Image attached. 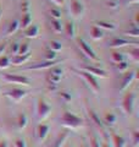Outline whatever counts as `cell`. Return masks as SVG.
<instances>
[{
    "mask_svg": "<svg viewBox=\"0 0 139 147\" xmlns=\"http://www.w3.org/2000/svg\"><path fill=\"white\" fill-rule=\"evenodd\" d=\"M123 34L124 36H128V37H133V38H138V37H139V28H138V26L134 25L131 30L124 31Z\"/></svg>",
    "mask_w": 139,
    "mask_h": 147,
    "instance_id": "26",
    "label": "cell"
},
{
    "mask_svg": "<svg viewBox=\"0 0 139 147\" xmlns=\"http://www.w3.org/2000/svg\"><path fill=\"white\" fill-rule=\"evenodd\" d=\"M4 80L9 84H15V85H22V86H31V80L26 76L21 75H13V74H5L3 76Z\"/></svg>",
    "mask_w": 139,
    "mask_h": 147,
    "instance_id": "7",
    "label": "cell"
},
{
    "mask_svg": "<svg viewBox=\"0 0 139 147\" xmlns=\"http://www.w3.org/2000/svg\"><path fill=\"white\" fill-rule=\"evenodd\" d=\"M49 1L53 3L54 5H56V6H62L65 4V0H49Z\"/></svg>",
    "mask_w": 139,
    "mask_h": 147,
    "instance_id": "43",
    "label": "cell"
},
{
    "mask_svg": "<svg viewBox=\"0 0 139 147\" xmlns=\"http://www.w3.org/2000/svg\"><path fill=\"white\" fill-rule=\"evenodd\" d=\"M16 124H17V127L20 129V130H23V129L27 126V124H28V118H27V115L25 113H21L20 115L17 117Z\"/></svg>",
    "mask_w": 139,
    "mask_h": 147,
    "instance_id": "19",
    "label": "cell"
},
{
    "mask_svg": "<svg viewBox=\"0 0 139 147\" xmlns=\"http://www.w3.org/2000/svg\"><path fill=\"white\" fill-rule=\"evenodd\" d=\"M82 70L89 72L90 75L95 76V77H100V79H106V77H108V74H106V72L103 70V69L96 67V66H92V65L88 66V65H86V66L82 67Z\"/></svg>",
    "mask_w": 139,
    "mask_h": 147,
    "instance_id": "10",
    "label": "cell"
},
{
    "mask_svg": "<svg viewBox=\"0 0 139 147\" xmlns=\"http://www.w3.org/2000/svg\"><path fill=\"white\" fill-rule=\"evenodd\" d=\"M51 28H53L54 32L60 33V32L62 31V22H61V20H53L51 18Z\"/></svg>",
    "mask_w": 139,
    "mask_h": 147,
    "instance_id": "30",
    "label": "cell"
},
{
    "mask_svg": "<svg viewBox=\"0 0 139 147\" xmlns=\"http://www.w3.org/2000/svg\"><path fill=\"white\" fill-rule=\"evenodd\" d=\"M88 115H89V119L95 124L96 126H99L100 129H105V124L101 121V119H100V117L98 115L96 112H94L93 109H88Z\"/></svg>",
    "mask_w": 139,
    "mask_h": 147,
    "instance_id": "15",
    "label": "cell"
},
{
    "mask_svg": "<svg viewBox=\"0 0 139 147\" xmlns=\"http://www.w3.org/2000/svg\"><path fill=\"white\" fill-rule=\"evenodd\" d=\"M67 147H68V146H67Z\"/></svg>",
    "mask_w": 139,
    "mask_h": 147,
    "instance_id": "51",
    "label": "cell"
},
{
    "mask_svg": "<svg viewBox=\"0 0 139 147\" xmlns=\"http://www.w3.org/2000/svg\"><path fill=\"white\" fill-rule=\"evenodd\" d=\"M45 60L46 61H54L55 59H56V57H57V54H56V52H54V50H46L45 52Z\"/></svg>",
    "mask_w": 139,
    "mask_h": 147,
    "instance_id": "34",
    "label": "cell"
},
{
    "mask_svg": "<svg viewBox=\"0 0 139 147\" xmlns=\"http://www.w3.org/2000/svg\"><path fill=\"white\" fill-rule=\"evenodd\" d=\"M0 18H1V11H0Z\"/></svg>",
    "mask_w": 139,
    "mask_h": 147,
    "instance_id": "50",
    "label": "cell"
},
{
    "mask_svg": "<svg viewBox=\"0 0 139 147\" xmlns=\"http://www.w3.org/2000/svg\"><path fill=\"white\" fill-rule=\"evenodd\" d=\"M136 77H137V71H129V72L124 74L122 82H121V86H120V91L127 90L128 87L133 84V81L136 80Z\"/></svg>",
    "mask_w": 139,
    "mask_h": 147,
    "instance_id": "9",
    "label": "cell"
},
{
    "mask_svg": "<svg viewBox=\"0 0 139 147\" xmlns=\"http://www.w3.org/2000/svg\"><path fill=\"white\" fill-rule=\"evenodd\" d=\"M90 37H92V38L94 39V40L101 39V38L104 37V32L101 31L99 27H96V26L94 25V26H93L92 28H90Z\"/></svg>",
    "mask_w": 139,
    "mask_h": 147,
    "instance_id": "20",
    "label": "cell"
},
{
    "mask_svg": "<svg viewBox=\"0 0 139 147\" xmlns=\"http://www.w3.org/2000/svg\"><path fill=\"white\" fill-rule=\"evenodd\" d=\"M136 24H139V13H136Z\"/></svg>",
    "mask_w": 139,
    "mask_h": 147,
    "instance_id": "47",
    "label": "cell"
},
{
    "mask_svg": "<svg viewBox=\"0 0 139 147\" xmlns=\"http://www.w3.org/2000/svg\"><path fill=\"white\" fill-rule=\"evenodd\" d=\"M75 71L77 72L78 76H82V77H83V80H84L87 84L89 85V87H90V88L94 91V92H99V91H100V85L98 84V80H96L95 76L90 75L89 72L82 70V69H81V70H75Z\"/></svg>",
    "mask_w": 139,
    "mask_h": 147,
    "instance_id": "4",
    "label": "cell"
},
{
    "mask_svg": "<svg viewBox=\"0 0 139 147\" xmlns=\"http://www.w3.org/2000/svg\"><path fill=\"white\" fill-rule=\"evenodd\" d=\"M27 94H28V92L26 90H22V88H12L4 93V96L7 97L13 103H20L23 98L27 97Z\"/></svg>",
    "mask_w": 139,
    "mask_h": 147,
    "instance_id": "6",
    "label": "cell"
},
{
    "mask_svg": "<svg viewBox=\"0 0 139 147\" xmlns=\"http://www.w3.org/2000/svg\"><path fill=\"white\" fill-rule=\"evenodd\" d=\"M18 28H20V21H18V20H13L11 24L7 26L6 36H11V34H13V33H16Z\"/></svg>",
    "mask_w": 139,
    "mask_h": 147,
    "instance_id": "21",
    "label": "cell"
},
{
    "mask_svg": "<svg viewBox=\"0 0 139 147\" xmlns=\"http://www.w3.org/2000/svg\"><path fill=\"white\" fill-rule=\"evenodd\" d=\"M10 65H11L10 58L6 57V55H1V57H0V69L4 70V69L10 67Z\"/></svg>",
    "mask_w": 139,
    "mask_h": 147,
    "instance_id": "28",
    "label": "cell"
},
{
    "mask_svg": "<svg viewBox=\"0 0 139 147\" xmlns=\"http://www.w3.org/2000/svg\"><path fill=\"white\" fill-rule=\"evenodd\" d=\"M112 144L114 147H126V140L122 136L112 134Z\"/></svg>",
    "mask_w": 139,
    "mask_h": 147,
    "instance_id": "22",
    "label": "cell"
},
{
    "mask_svg": "<svg viewBox=\"0 0 139 147\" xmlns=\"http://www.w3.org/2000/svg\"><path fill=\"white\" fill-rule=\"evenodd\" d=\"M82 147H89V146H88V144H84V145H83Z\"/></svg>",
    "mask_w": 139,
    "mask_h": 147,
    "instance_id": "49",
    "label": "cell"
},
{
    "mask_svg": "<svg viewBox=\"0 0 139 147\" xmlns=\"http://www.w3.org/2000/svg\"><path fill=\"white\" fill-rule=\"evenodd\" d=\"M116 65V69L120 71V72H124V71H127L128 70V67H129V64L127 60H124V61H120V63H116L115 64Z\"/></svg>",
    "mask_w": 139,
    "mask_h": 147,
    "instance_id": "33",
    "label": "cell"
},
{
    "mask_svg": "<svg viewBox=\"0 0 139 147\" xmlns=\"http://www.w3.org/2000/svg\"><path fill=\"white\" fill-rule=\"evenodd\" d=\"M134 103H136V94L133 92H128V93L124 94L122 99V109L124 114L131 115L134 110Z\"/></svg>",
    "mask_w": 139,
    "mask_h": 147,
    "instance_id": "5",
    "label": "cell"
},
{
    "mask_svg": "<svg viewBox=\"0 0 139 147\" xmlns=\"http://www.w3.org/2000/svg\"><path fill=\"white\" fill-rule=\"evenodd\" d=\"M18 47H20V44H18L17 42H15V43L11 44V54H12V55H17V53H18Z\"/></svg>",
    "mask_w": 139,
    "mask_h": 147,
    "instance_id": "40",
    "label": "cell"
},
{
    "mask_svg": "<svg viewBox=\"0 0 139 147\" xmlns=\"http://www.w3.org/2000/svg\"><path fill=\"white\" fill-rule=\"evenodd\" d=\"M138 45V42H132V40H128V39H124V38H114L111 42L109 43L110 48H121V47H126V45Z\"/></svg>",
    "mask_w": 139,
    "mask_h": 147,
    "instance_id": "11",
    "label": "cell"
},
{
    "mask_svg": "<svg viewBox=\"0 0 139 147\" xmlns=\"http://www.w3.org/2000/svg\"><path fill=\"white\" fill-rule=\"evenodd\" d=\"M111 59H112V61L116 64V63L126 60V55H124L123 53H120V52H114L112 55H111Z\"/></svg>",
    "mask_w": 139,
    "mask_h": 147,
    "instance_id": "29",
    "label": "cell"
},
{
    "mask_svg": "<svg viewBox=\"0 0 139 147\" xmlns=\"http://www.w3.org/2000/svg\"><path fill=\"white\" fill-rule=\"evenodd\" d=\"M21 9H22V11H23V13H26V12H31V4H29V1H23L22 4H21Z\"/></svg>",
    "mask_w": 139,
    "mask_h": 147,
    "instance_id": "37",
    "label": "cell"
},
{
    "mask_svg": "<svg viewBox=\"0 0 139 147\" xmlns=\"http://www.w3.org/2000/svg\"><path fill=\"white\" fill-rule=\"evenodd\" d=\"M48 45H49V49L50 50H54V52H60V50L62 49V44H61V42H59V40H56V39H51L50 42L48 43Z\"/></svg>",
    "mask_w": 139,
    "mask_h": 147,
    "instance_id": "25",
    "label": "cell"
},
{
    "mask_svg": "<svg viewBox=\"0 0 139 147\" xmlns=\"http://www.w3.org/2000/svg\"><path fill=\"white\" fill-rule=\"evenodd\" d=\"M116 114L115 113H108L104 118V123L105 125H114V124L116 123Z\"/></svg>",
    "mask_w": 139,
    "mask_h": 147,
    "instance_id": "27",
    "label": "cell"
},
{
    "mask_svg": "<svg viewBox=\"0 0 139 147\" xmlns=\"http://www.w3.org/2000/svg\"><path fill=\"white\" fill-rule=\"evenodd\" d=\"M96 27H99L100 30H108V31H114L116 30V25L111 24V22H106V21H96L94 24Z\"/></svg>",
    "mask_w": 139,
    "mask_h": 147,
    "instance_id": "18",
    "label": "cell"
},
{
    "mask_svg": "<svg viewBox=\"0 0 139 147\" xmlns=\"http://www.w3.org/2000/svg\"><path fill=\"white\" fill-rule=\"evenodd\" d=\"M49 130H50V127L46 124H39L37 126V139H38L39 142H43L46 139V136L49 134Z\"/></svg>",
    "mask_w": 139,
    "mask_h": 147,
    "instance_id": "13",
    "label": "cell"
},
{
    "mask_svg": "<svg viewBox=\"0 0 139 147\" xmlns=\"http://www.w3.org/2000/svg\"><path fill=\"white\" fill-rule=\"evenodd\" d=\"M49 75H54V76H59V77H62L63 75V70L60 66H53L50 67V71H49Z\"/></svg>",
    "mask_w": 139,
    "mask_h": 147,
    "instance_id": "32",
    "label": "cell"
},
{
    "mask_svg": "<svg viewBox=\"0 0 139 147\" xmlns=\"http://www.w3.org/2000/svg\"><path fill=\"white\" fill-rule=\"evenodd\" d=\"M29 25H32V15H31V12H26V13H23L22 21L20 22V27L27 28Z\"/></svg>",
    "mask_w": 139,
    "mask_h": 147,
    "instance_id": "23",
    "label": "cell"
},
{
    "mask_svg": "<svg viewBox=\"0 0 139 147\" xmlns=\"http://www.w3.org/2000/svg\"><path fill=\"white\" fill-rule=\"evenodd\" d=\"M60 121H61L62 126L67 127V129H71V130H77V129L83 126V119L81 117L76 115L75 113L68 112V110H66V112L62 114Z\"/></svg>",
    "mask_w": 139,
    "mask_h": 147,
    "instance_id": "1",
    "label": "cell"
},
{
    "mask_svg": "<svg viewBox=\"0 0 139 147\" xmlns=\"http://www.w3.org/2000/svg\"><path fill=\"white\" fill-rule=\"evenodd\" d=\"M68 139V132H62L61 135H59L57 136V139L55 140V144H54V146L53 147H62V145L66 142V140Z\"/></svg>",
    "mask_w": 139,
    "mask_h": 147,
    "instance_id": "24",
    "label": "cell"
},
{
    "mask_svg": "<svg viewBox=\"0 0 139 147\" xmlns=\"http://www.w3.org/2000/svg\"><path fill=\"white\" fill-rule=\"evenodd\" d=\"M15 147H27V142L25 139H16L15 140Z\"/></svg>",
    "mask_w": 139,
    "mask_h": 147,
    "instance_id": "39",
    "label": "cell"
},
{
    "mask_svg": "<svg viewBox=\"0 0 139 147\" xmlns=\"http://www.w3.org/2000/svg\"><path fill=\"white\" fill-rule=\"evenodd\" d=\"M39 34V27L37 25H29L27 28H25V36L27 38H37Z\"/></svg>",
    "mask_w": 139,
    "mask_h": 147,
    "instance_id": "16",
    "label": "cell"
},
{
    "mask_svg": "<svg viewBox=\"0 0 139 147\" xmlns=\"http://www.w3.org/2000/svg\"><path fill=\"white\" fill-rule=\"evenodd\" d=\"M103 147H111V146H110L109 144H104V145H103Z\"/></svg>",
    "mask_w": 139,
    "mask_h": 147,
    "instance_id": "48",
    "label": "cell"
},
{
    "mask_svg": "<svg viewBox=\"0 0 139 147\" xmlns=\"http://www.w3.org/2000/svg\"><path fill=\"white\" fill-rule=\"evenodd\" d=\"M132 55V58L134 59V61L136 63H138L139 61V49H138V47H136L133 50H131V53H129Z\"/></svg>",
    "mask_w": 139,
    "mask_h": 147,
    "instance_id": "38",
    "label": "cell"
},
{
    "mask_svg": "<svg viewBox=\"0 0 139 147\" xmlns=\"http://www.w3.org/2000/svg\"><path fill=\"white\" fill-rule=\"evenodd\" d=\"M49 15L53 20H61V11L57 7H53L49 10Z\"/></svg>",
    "mask_w": 139,
    "mask_h": 147,
    "instance_id": "31",
    "label": "cell"
},
{
    "mask_svg": "<svg viewBox=\"0 0 139 147\" xmlns=\"http://www.w3.org/2000/svg\"><path fill=\"white\" fill-rule=\"evenodd\" d=\"M70 10H71V13L73 17L78 18L84 13L86 9H84V5H83L80 0H71V3H70Z\"/></svg>",
    "mask_w": 139,
    "mask_h": 147,
    "instance_id": "8",
    "label": "cell"
},
{
    "mask_svg": "<svg viewBox=\"0 0 139 147\" xmlns=\"http://www.w3.org/2000/svg\"><path fill=\"white\" fill-rule=\"evenodd\" d=\"M60 97H61L65 102H70V100H71V94H70L68 92H61V93H60Z\"/></svg>",
    "mask_w": 139,
    "mask_h": 147,
    "instance_id": "41",
    "label": "cell"
},
{
    "mask_svg": "<svg viewBox=\"0 0 139 147\" xmlns=\"http://www.w3.org/2000/svg\"><path fill=\"white\" fill-rule=\"evenodd\" d=\"M61 61H43V63H37L34 65H31L28 67H26L25 70H43V69H50L53 66H56L57 64H60Z\"/></svg>",
    "mask_w": 139,
    "mask_h": 147,
    "instance_id": "12",
    "label": "cell"
},
{
    "mask_svg": "<svg viewBox=\"0 0 139 147\" xmlns=\"http://www.w3.org/2000/svg\"><path fill=\"white\" fill-rule=\"evenodd\" d=\"M132 140H133L134 147H138V146H139V131L134 130V131L132 132Z\"/></svg>",
    "mask_w": 139,
    "mask_h": 147,
    "instance_id": "36",
    "label": "cell"
},
{
    "mask_svg": "<svg viewBox=\"0 0 139 147\" xmlns=\"http://www.w3.org/2000/svg\"><path fill=\"white\" fill-rule=\"evenodd\" d=\"M90 147H101V144L99 142V140L96 137H93L90 141Z\"/></svg>",
    "mask_w": 139,
    "mask_h": 147,
    "instance_id": "42",
    "label": "cell"
},
{
    "mask_svg": "<svg viewBox=\"0 0 139 147\" xmlns=\"http://www.w3.org/2000/svg\"><path fill=\"white\" fill-rule=\"evenodd\" d=\"M51 105L46 103L43 98L38 99V102H37V117H38L39 120H44V119L48 118L51 113Z\"/></svg>",
    "mask_w": 139,
    "mask_h": 147,
    "instance_id": "3",
    "label": "cell"
},
{
    "mask_svg": "<svg viewBox=\"0 0 139 147\" xmlns=\"http://www.w3.org/2000/svg\"><path fill=\"white\" fill-rule=\"evenodd\" d=\"M27 53H29V44L28 43H22V44H20L17 55H23V54H27Z\"/></svg>",
    "mask_w": 139,
    "mask_h": 147,
    "instance_id": "35",
    "label": "cell"
},
{
    "mask_svg": "<svg viewBox=\"0 0 139 147\" xmlns=\"http://www.w3.org/2000/svg\"><path fill=\"white\" fill-rule=\"evenodd\" d=\"M5 49H6V44H5V43H1V44H0V57H1V55L4 54Z\"/></svg>",
    "mask_w": 139,
    "mask_h": 147,
    "instance_id": "44",
    "label": "cell"
},
{
    "mask_svg": "<svg viewBox=\"0 0 139 147\" xmlns=\"http://www.w3.org/2000/svg\"><path fill=\"white\" fill-rule=\"evenodd\" d=\"M31 59V53H27V54H23V55H13L12 60L11 61V65L13 66H20L22 64L27 63Z\"/></svg>",
    "mask_w": 139,
    "mask_h": 147,
    "instance_id": "14",
    "label": "cell"
},
{
    "mask_svg": "<svg viewBox=\"0 0 139 147\" xmlns=\"http://www.w3.org/2000/svg\"><path fill=\"white\" fill-rule=\"evenodd\" d=\"M0 147H9V144L5 140H3V141H0Z\"/></svg>",
    "mask_w": 139,
    "mask_h": 147,
    "instance_id": "46",
    "label": "cell"
},
{
    "mask_svg": "<svg viewBox=\"0 0 139 147\" xmlns=\"http://www.w3.org/2000/svg\"><path fill=\"white\" fill-rule=\"evenodd\" d=\"M117 5H118V4L117 3H114V1H109L108 3V6L109 7H112V9H116V7H117Z\"/></svg>",
    "mask_w": 139,
    "mask_h": 147,
    "instance_id": "45",
    "label": "cell"
},
{
    "mask_svg": "<svg viewBox=\"0 0 139 147\" xmlns=\"http://www.w3.org/2000/svg\"><path fill=\"white\" fill-rule=\"evenodd\" d=\"M65 33H66L67 38L73 39L76 37V26H75L73 22L70 21V22L66 24V26H65Z\"/></svg>",
    "mask_w": 139,
    "mask_h": 147,
    "instance_id": "17",
    "label": "cell"
},
{
    "mask_svg": "<svg viewBox=\"0 0 139 147\" xmlns=\"http://www.w3.org/2000/svg\"><path fill=\"white\" fill-rule=\"evenodd\" d=\"M77 43H78V47H80V49L82 50V53L84 54L88 59H90V60H93V61H96V63L100 61V58L95 54V52L93 50V48L83 38H78Z\"/></svg>",
    "mask_w": 139,
    "mask_h": 147,
    "instance_id": "2",
    "label": "cell"
}]
</instances>
